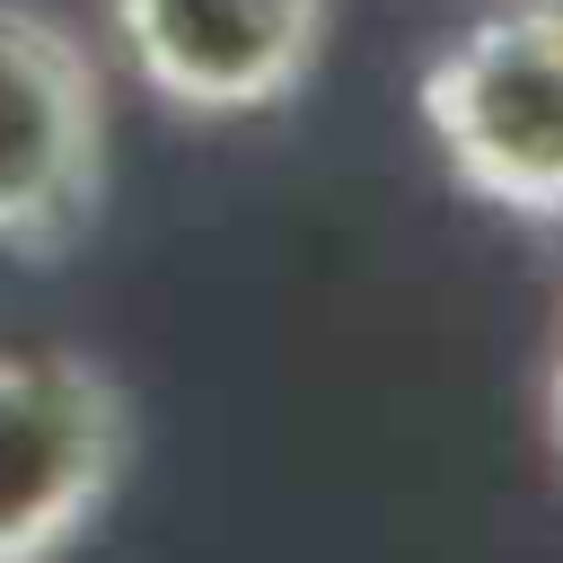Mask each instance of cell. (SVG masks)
Instances as JSON below:
<instances>
[{
    "label": "cell",
    "mask_w": 563,
    "mask_h": 563,
    "mask_svg": "<svg viewBox=\"0 0 563 563\" xmlns=\"http://www.w3.org/2000/svg\"><path fill=\"white\" fill-rule=\"evenodd\" d=\"M422 132L449 176L519 220L563 211V0H501L422 62Z\"/></svg>",
    "instance_id": "obj_1"
},
{
    "label": "cell",
    "mask_w": 563,
    "mask_h": 563,
    "mask_svg": "<svg viewBox=\"0 0 563 563\" xmlns=\"http://www.w3.org/2000/svg\"><path fill=\"white\" fill-rule=\"evenodd\" d=\"M132 466V396L79 352H0V563L70 554Z\"/></svg>",
    "instance_id": "obj_2"
},
{
    "label": "cell",
    "mask_w": 563,
    "mask_h": 563,
    "mask_svg": "<svg viewBox=\"0 0 563 563\" xmlns=\"http://www.w3.org/2000/svg\"><path fill=\"white\" fill-rule=\"evenodd\" d=\"M106 202V79L97 53L0 0V255H62Z\"/></svg>",
    "instance_id": "obj_3"
},
{
    "label": "cell",
    "mask_w": 563,
    "mask_h": 563,
    "mask_svg": "<svg viewBox=\"0 0 563 563\" xmlns=\"http://www.w3.org/2000/svg\"><path fill=\"white\" fill-rule=\"evenodd\" d=\"M106 18L141 88L202 123L290 106L334 35V0H106Z\"/></svg>",
    "instance_id": "obj_4"
},
{
    "label": "cell",
    "mask_w": 563,
    "mask_h": 563,
    "mask_svg": "<svg viewBox=\"0 0 563 563\" xmlns=\"http://www.w3.org/2000/svg\"><path fill=\"white\" fill-rule=\"evenodd\" d=\"M545 431H554V457H563V352H554V378H545Z\"/></svg>",
    "instance_id": "obj_5"
},
{
    "label": "cell",
    "mask_w": 563,
    "mask_h": 563,
    "mask_svg": "<svg viewBox=\"0 0 563 563\" xmlns=\"http://www.w3.org/2000/svg\"><path fill=\"white\" fill-rule=\"evenodd\" d=\"M545 229H554V246H563V211H554V220H545Z\"/></svg>",
    "instance_id": "obj_6"
}]
</instances>
